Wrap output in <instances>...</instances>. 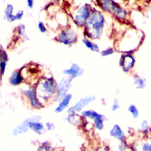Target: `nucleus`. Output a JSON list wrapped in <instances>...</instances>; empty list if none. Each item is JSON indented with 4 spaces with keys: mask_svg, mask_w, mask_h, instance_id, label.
Segmentation results:
<instances>
[{
    "mask_svg": "<svg viewBox=\"0 0 151 151\" xmlns=\"http://www.w3.org/2000/svg\"><path fill=\"white\" fill-rule=\"evenodd\" d=\"M55 89L56 86L54 81L51 78L44 80L39 86V90H42V91L48 94V95L49 94H53L55 91Z\"/></svg>",
    "mask_w": 151,
    "mask_h": 151,
    "instance_id": "obj_6",
    "label": "nucleus"
},
{
    "mask_svg": "<svg viewBox=\"0 0 151 151\" xmlns=\"http://www.w3.org/2000/svg\"><path fill=\"white\" fill-rule=\"evenodd\" d=\"M94 97H88L83 99L81 100H80L75 106L72 107L70 110H74V111H79L83 107H84L86 105H87L88 103H90L91 101L94 100Z\"/></svg>",
    "mask_w": 151,
    "mask_h": 151,
    "instance_id": "obj_10",
    "label": "nucleus"
},
{
    "mask_svg": "<svg viewBox=\"0 0 151 151\" xmlns=\"http://www.w3.org/2000/svg\"><path fill=\"white\" fill-rule=\"evenodd\" d=\"M114 52V51L113 49L111 48H108L106 50H104L101 52V55L103 56H107L109 55H110V54H112Z\"/></svg>",
    "mask_w": 151,
    "mask_h": 151,
    "instance_id": "obj_22",
    "label": "nucleus"
},
{
    "mask_svg": "<svg viewBox=\"0 0 151 151\" xmlns=\"http://www.w3.org/2000/svg\"><path fill=\"white\" fill-rule=\"evenodd\" d=\"M25 95L29 99L32 106L35 108H40V104L39 103L38 99L36 97V93L34 89H29L24 91Z\"/></svg>",
    "mask_w": 151,
    "mask_h": 151,
    "instance_id": "obj_9",
    "label": "nucleus"
},
{
    "mask_svg": "<svg viewBox=\"0 0 151 151\" xmlns=\"http://www.w3.org/2000/svg\"><path fill=\"white\" fill-rule=\"evenodd\" d=\"M23 14H24V12L22 11H19L17 12V14L15 15V17H16V19H18V20H19L22 18V16H23Z\"/></svg>",
    "mask_w": 151,
    "mask_h": 151,
    "instance_id": "obj_25",
    "label": "nucleus"
},
{
    "mask_svg": "<svg viewBox=\"0 0 151 151\" xmlns=\"http://www.w3.org/2000/svg\"><path fill=\"white\" fill-rule=\"evenodd\" d=\"M1 65V74L2 75L4 74L5 69V65H6V62L5 61H2L0 64Z\"/></svg>",
    "mask_w": 151,
    "mask_h": 151,
    "instance_id": "obj_24",
    "label": "nucleus"
},
{
    "mask_svg": "<svg viewBox=\"0 0 151 151\" xmlns=\"http://www.w3.org/2000/svg\"><path fill=\"white\" fill-rule=\"evenodd\" d=\"M119 107H120V106H119V104L118 101H117V100H114V104H113V106L112 110H116L117 109H118Z\"/></svg>",
    "mask_w": 151,
    "mask_h": 151,
    "instance_id": "obj_26",
    "label": "nucleus"
},
{
    "mask_svg": "<svg viewBox=\"0 0 151 151\" xmlns=\"http://www.w3.org/2000/svg\"><path fill=\"white\" fill-rule=\"evenodd\" d=\"M28 125L29 128L34 129L35 131H39L43 127L42 124L38 122H28Z\"/></svg>",
    "mask_w": 151,
    "mask_h": 151,
    "instance_id": "obj_18",
    "label": "nucleus"
},
{
    "mask_svg": "<svg viewBox=\"0 0 151 151\" xmlns=\"http://www.w3.org/2000/svg\"><path fill=\"white\" fill-rule=\"evenodd\" d=\"M84 44L86 45V46L90 49L91 50L93 51H96V52H98L99 49V47L98 46L95 44H93L91 41H90L88 40H87V39H84L83 40Z\"/></svg>",
    "mask_w": 151,
    "mask_h": 151,
    "instance_id": "obj_17",
    "label": "nucleus"
},
{
    "mask_svg": "<svg viewBox=\"0 0 151 151\" xmlns=\"http://www.w3.org/2000/svg\"><path fill=\"white\" fill-rule=\"evenodd\" d=\"M104 23V17L100 12L94 11L90 15L87 20L86 25L88 34L92 38H97L100 37Z\"/></svg>",
    "mask_w": 151,
    "mask_h": 151,
    "instance_id": "obj_1",
    "label": "nucleus"
},
{
    "mask_svg": "<svg viewBox=\"0 0 151 151\" xmlns=\"http://www.w3.org/2000/svg\"><path fill=\"white\" fill-rule=\"evenodd\" d=\"M12 12H13L12 5H11V4H8L5 11V15L6 19L9 22H12L17 19L15 15H12Z\"/></svg>",
    "mask_w": 151,
    "mask_h": 151,
    "instance_id": "obj_12",
    "label": "nucleus"
},
{
    "mask_svg": "<svg viewBox=\"0 0 151 151\" xmlns=\"http://www.w3.org/2000/svg\"><path fill=\"white\" fill-rule=\"evenodd\" d=\"M22 78L19 72L15 71L12 74L10 78V83L12 85L17 86L22 81Z\"/></svg>",
    "mask_w": 151,
    "mask_h": 151,
    "instance_id": "obj_14",
    "label": "nucleus"
},
{
    "mask_svg": "<svg viewBox=\"0 0 151 151\" xmlns=\"http://www.w3.org/2000/svg\"><path fill=\"white\" fill-rule=\"evenodd\" d=\"M134 64L135 58L132 54L126 53L121 57L120 60V65L124 71H129L134 67Z\"/></svg>",
    "mask_w": 151,
    "mask_h": 151,
    "instance_id": "obj_3",
    "label": "nucleus"
},
{
    "mask_svg": "<svg viewBox=\"0 0 151 151\" xmlns=\"http://www.w3.org/2000/svg\"><path fill=\"white\" fill-rule=\"evenodd\" d=\"M150 21H151V13H150Z\"/></svg>",
    "mask_w": 151,
    "mask_h": 151,
    "instance_id": "obj_29",
    "label": "nucleus"
},
{
    "mask_svg": "<svg viewBox=\"0 0 151 151\" xmlns=\"http://www.w3.org/2000/svg\"><path fill=\"white\" fill-rule=\"evenodd\" d=\"M58 40L64 44L70 45L76 40V34L70 29L64 30L58 35Z\"/></svg>",
    "mask_w": 151,
    "mask_h": 151,
    "instance_id": "obj_4",
    "label": "nucleus"
},
{
    "mask_svg": "<svg viewBox=\"0 0 151 151\" xmlns=\"http://www.w3.org/2000/svg\"><path fill=\"white\" fill-rule=\"evenodd\" d=\"M141 130L143 133H147L149 131L150 126L148 122L146 120H143L140 124Z\"/></svg>",
    "mask_w": 151,
    "mask_h": 151,
    "instance_id": "obj_19",
    "label": "nucleus"
},
{
    "mask_svg": "<svg viewBox=\"0 0 151 151\" xmlns=\"http://www.w3.org/2000/svg\"><path fill=\"white\" fill-rule=\"evenodd\" d=\"M90 16V12L87 5L83 6L76 13L75 19L78 24L82 25L88 19Z\"/></svg>",
    "mask_w": 151,
    "mask_h": 151,
    "instance_id": "obj_5",
    "label": "nucleus"
},
{
    "mask_svg": "<svg viewBox=\"0 0 151 151\" xmlns=\"http://www.w3.org/2000/svg\"><path fill=\"white\" fill-rule=\"evenodd\" d=\"M149 12L151 13V5L150 6V7H149Z\"/></svg>",
    "mask_w": 151,
    "mask_h": 151,
    "instance_id": "obj_28",
    "label": "nucleus"
},
{
    "mask_svg": "<svg viewBox=\"0 0 151 151\" xmlns=\"http://www.w3.org/2000/svg\"><path fill=\"white\" fill-rule=\"evenodd\" d=\"M133 84L136 89L142 90L146 86L147 80L143 77L135 75L133 78Z\"/></svg>",
    "mask_w": 151,
    "mask_h": 151,
    "instance_id": "obj_8",
    "label": "nucleus"
},
{
    "mask_svg": "<svg viewBox=\"0 0 151 151\" xmlns=\"http://www.w3.org/2000/svg\"><path fill=\"white\" fill-rule=\"evenodd\" d=\"M33 4H34V0H27V4L29 8H32L33 7Z\"/></svg>",
    "mask_w": 151,
    "mask_h": 151,
    "instance_id": "obj_27",
    "label": "nucleus"
},
{
    "mask_svg": "<svg viewBox=\"0 0 151 151\" xmlns=\"http://www.w3.org/2000/svg\"><path fill=\"white\" fill-rule=\"evenodd\" d=\"M101 5L103 9L111 11L120 19H124L127 16L126 11L116 4L113 0H101Z\"/></svg>",
    "mask_w": 151,
    "mask_h": 151,
    "instance_id": "obj_2",
    "label": "nucleus"
},
{
    "mask_svg": "<svg viewBox=\"0 0 151 151\" xmlns=\"http://www.w3.org/2000/svg\"><path fill=\"white\" fill-rule=\"evenodd\" d=\"M94 122H95V124L96 127L99 129H101L103 125V120L101 119V116L100 114H99L96 118L94 119Z\"/></svg>",
    "mask_w": 151,
    "mask_h": 151,
    "instance_id": "obj_20",
    "label": "nucleus"
},
{
    "mask_svg": "<svg viewBox=\"0 0 151 151\" xmlns=\"http://www.w3.org/2000/svg\"><path fill=\"white\" fill-rule=\"evenodd\" d=\"M110 135L121 140L124 137V133L118 125H114L113 128L110 131Z\"/></svg>",
    "mask_w": 151,
    "mask_h": 151,
    "instance_id": "obj_11",
    "label": "nucleus"
},
{
    "mask_svg": "<svg viewBox=\"0 0 151 151\" xmlns=\"http://www.w3.org/2000/svg\"><path fill=\"white\" fill-rule=\"evenodd\" d=\"M70 83L66 80H63L61 81L60 86H59V93L58 95L63 96L64 94L67 91V89L69 88Z\"/></svg>",
    "mask_w": 151,
    "mask_h": 151,
    "instance_id": "obj_15",
    "label": "nucleus"
},
{
    "mask_svg": "<svg viewBox=\"0 0 151 151\" xmlns=\"http://www.w3.org/2000/svg\"><path fill=\"white\" fill-rule=\"evenodd\" d=\"M142 151H151V142H145L142 146Z\"/></svg>",
    "mask_w": 151,
    "mask_h": 151,
    "instance_id": "obj_21",
    "label": "nucleus"
},
{
    "mask_svg": "<svg viewBox=\"0 0 151 151\" xmlns=\"http://www.w3.org/2000/svg\"><path fill=\"white\" fill-rule=\"evenodd\" d=\"M71 99V94L66 95L64 97V98L63 99V101L60 103L58 107L56 109L55 111L58 113V112H60V111H63L65 109V107L67 106V105L69 103Z\"/></svg>",
    "mask_w": 151,
    "mask_h": 151,
    "instance_id": "obj_13",
    "label": "nucleus"
},
{
    "mask_svg": "<svg viewBox=\"0 0 151 151\" xmlns=\"http://www.w3.org/2000/svg\"><path fill=\"white\" fill-rule=\"evenodd\" d=\"M63 72L64 74L70 75L71 77L74 78L81 75L83 73V70H81L77 64H73L69 69L65 70Z\"/></svg>",
    "mask_w": 151,
    "mask_h": 151,
    "instance_id": "obj_7",
    "label": "nucleus"
},
{
    "mask_svg": "<svg viewBox=\"0 0 151 151\" xmlns=\"http://www.w3.org/2000/svg\"><path fill=\"white\" fill-rule=\"evenodd\" d=\"M38 28L40 29V31L41 32H46L47 29H46V28L43 22H40L38 25Z\"/></svg>",
    "mask_w": 151,
    "mask_h": 151,
    "instance_id": "obj_23",
    "label": "nucleus"
},
{
    "mask_svg": "<svg viewBox=\"0 0 151 151\" xmlns=\"http://www.w3.org/2000/svg\"><path fill=\"white\" fill-rule=\"evenodd\" d=\"M128 110L131 113V114L132 115L134 119H136L137 118H138L139 116V111L135 105L134 104L130 105L129 107H128Z\"/></svg>",
    "mask_w": 151,
    "mask_h": 151,
    "instance_id": "obj_16",
    "label": "nucleus"
}]
</instances>
